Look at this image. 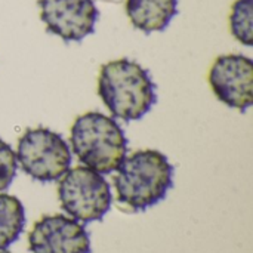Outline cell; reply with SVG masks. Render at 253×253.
Returning <instances> with one entry per match:
<instances>
[{"instance_id": "obj_1", "label": "cell", "mask_w": 253, "mask_h": 253, "mask_svg": "<svg viewBox=\"0 0 253 253\" xmlns=\"http://www.w3.org/2000/svg\"><path fill=\"white\" fill-rule=\"evenodd\" d=\"M98 93L113 117L141 120L156 104V84L138 62L122 58L104 64L98 77Z\"/></svg>"}, {"instance_id": "obj_2", "label": "cell", "mask_w": 253, "mask_h": 253, "mask_svg": "<svg viewBox=\"0 0 253 253\" xmlns=\"http://www.w3.org/2000/svg\"><path fill=\"white\" fill-rule=\"evenodd\" d=\"M173 185V166L157 150H139L125 157L114 176L117 199L132 211L162 202Z\"/></svg>"}, {"instance_id": "obj_3", "label": "cell", "mask_w": 253, "mask_h": 253, "mask_svg": "<svg viewBox=\"0 0 253 253\" xmlns=\"http://www.w3.org/2000/svg\"><path fill=\"white\" fill-rule=\"evenodd\" d=\"M70 141L76 157L101 175L117 170L127 153V139L120 125L98 111L84 113L74 120Z\"/></svg>"}, {"instance_id": "obj_4", "label": "cell", "mask_w": 253, "mask_h": 253, "mask_svg": "<svg viewBox=\"0 0 253 253\" xmlns=\"http://www.w3.org/2000/svg\"><path fill=\"white\" fill-rule=\"evenodd\" d=\"M58 185L61 208L73 219L93 222L102 219L111 209L113 196L105 178L86 166L68 169Z\"/></svg>"}, {"instance_id": "obj_5", "label": "cell", "mask_w": 253, "mask_h": 253, "mask_svg": "<svg viewBox=\"0 0 253 253\" xmlns=\"http://www.w3.org/2000/svg\"><path fill=\"white\" fill-rule=\"evenodd\" d=\"M16 162L36 181H58L71 165V153L65 139L46 127L28 129L18 141Z\"/></svg>"}, {"instance_id": "obj_6", "label": "cell", "mask_w": 253, "mask_h": 253, "mask_svg": "<svg viewBox=\"0 0 253 253\" xmlns=\"http://www.w3.org/2000/svg\"><path fill=\"white\" fill-rule=\"evenodd\" d=\"M209 83L216 98L225 105L246 111L253 104V62L245 55L230 53L215 59Z\"/></svg>"}, {"instance_id": "obj_7", "label": "cell", "mask_w": 253, "mask_h": 253, "mask_svg": "<svg viewBox=\"0 0 253 253\" xmlns=\"http://www.w3.org/2000/svg\"><path fill=\"white\" fill-rule=\"evenodd\" d=\"M46 30L65 42H80L95 31L98 7L93 0H39Z\"/></svg>"}, {"instance_id": "obj_8", "label": "cell", "mask_w": 253, "mask_h": 253, "mask_svg": "<svg viewBox=\"0 0 253 253\" xmlns=\"http://www.w3.org/2000/svg\"><path fill=\"white\" fill-rule=\"evenodd\" d=\"M31 253H90V239L86 228L64 215H44L28 234Z\"/></svg>"}, {"instance_id": "obj_9", "label": "cell", "mask_w": 253, "mask_h": 253, "mask_svg": "<svg viewBox=\"0 0 253 253\" xmlns=\"http://www.w3.org/2000/svg\"><path fill=\"white\" fill-rule=\"evenodd\" d=\"M126 13L144 33L163 31L178 13V0H127Z\"/></svg>"}, {"instance_id": "obj_10", "label": "cell", "mask_w": 253, "mask_h": 253, "mask_svg": "<svg viewBox=\"0 0 253 253\" xmlns=\"http://www.w3.org/2000/svg\"><path fill=\"white\" fill-rule=\"evenodd\" d=\"M25 211L19 199L0 193V251L7 249L22 233Z\"/></svg>"}, {"instance_id": "obj_11", "label": "cell", "mask_w": 253, "mask_h": 253, "mask_svg": "<svg viewBox=\"0 0 253 253\" xmlns=\"http://www.w3.org/2000/svg\"><path fill=\"white\" fill-rule=\"evenodd\" d=\"M230 30L245 46L253 44V0H236L230 13Z\"/></svg>"}, {"instance_id": "obj_12", "label": "cell", "mask_w": 253, "mask_h": 253, "mask_svg": "<svg viewBox=\"0 0 253 253\" xmlns=\"http://www.w3.org/2000/svg\"><path fill=\"white\" fill-rule=\"evenodd\" d=\"M16 175V154L12 147L0 138V191H4Z\"/></svg>"}, {"instance_id": "obj_13", "label": "cell", "mask_w": 253, "mask_h": 253, "mask_svg": "<svg viewBox=\"0 0 253 253\" xmlns=\"http://www.w3.org/2000/svg\"><path fill=\"white\" fill-rule=\"evenodd\" d=\"M105 1H114V3H119V1H122V0H105Z\"/></svg>"}, {"instance_id": "obj_14", "label": "cell", "mask_w": 253, "mask_h": 253, "mask_svg": "<svg viewBox=\"0 0 253 253\" xmlns=\"http://www.w3.org/2000/svg\"><path fill=\"white\" fill-rule=\"evenodd\" d=\"M0 253H10V252H6V251H0Z\"/></svg>"}]
</instances>
